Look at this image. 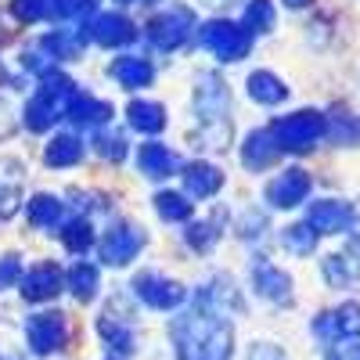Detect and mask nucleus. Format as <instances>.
<instances>
[{
  "label": "nucleus",
  "mask_w": 360,
  "mask_h": 360,
  "mask_svg": "<svg viewBox=\"0 0 360 360\" xmlns=\"http://www.w3.org/2000/svg\"><path fill=\"white\" fill-rule=\"evenodd\" d=\"M252 278H256L259 295L274 299V303H288V299H292V281H288L285 270H278L274 263H256Z\"/></svg>",
  "instance_id": "nucleus-13"
},
{
  "label": "nucleus",
  "mask_w": 360,
  "mask_h": 360,
  "mask_svg": "<svg viewBox=\"0 0 360 360\" xmlns=\"http://www.w3.org/2000/svg\"><path fill=\"white\" fill-rule=\"evenodd\" d=\"M270 25H274V8H270L266 0H252V4L245 8L242 29H245V33H266Z\"/></svg>",
  "instance_id": "nucleus-29"
},
{
  "label": "nucleus",
  "mask_w": 360,
  "mask_h": 360,
  "mask_svg": "<svg viewBox=\"0 0 360 360\" xmlns=\"http://www.w3.org/2000/svg\"><path fill=\"white\" fill-rule=\"evenodd\" d=\"M90 238H94V231H90V224H86V220H72V224H65V227H62V242H65L72 252L86 249V245H90Z\"/></svg>",
  "instance_id": "nucleus-30"
},
{
  "label": "nucleus",
  "mask_w": 360,
  "mask_h": 360,
  "mask_svg": "<svg viewBox=\"0 0 360 360\" xmlns=\"http://www.w3.org/2000/svg\"><path fill=\"white\" fill-rule=\"evenodd\" d=\"M173 349L176 360H227L234 349V332L224 317L191 310L173 321Z\"/></svg>",
  "instance_id": "nucleus-1"
},
{
  "label": "nucleus",
  "mask_w": 360,
  "mask_h": 360,
  "mask_svg": "<svg viewBox=\"0 0 360 360\" xmlns=\"http://www.w3.org/2000/svg\"><path fill=\"white\" fill-rule=\"evenodd\" d=\"M76 127H101L112 119V105L108 101H98V98H86V94H76L69 112H65Z\"/></svg>",
  "instance_id": "nucleus-15"
},
{
  "label": "nucleus",
  "mask_w": 360,
  "mask_h": 360,
  "mask_svg": "<svg viewBox=\"0 0 360 360\" xmlns=\"http://www.w3.org/2000/svg\"><path fill=\"white\" fill-rule=\"evenodd\" d=\"M134 292L155 310H173V307L184 303V288L169 278H162V274H141L134 281Z\"/></svg>",
  "instance_id": "nucleus-8"
},
{
  "label": "nucleus",
  "mask_w": 360,
  "mask_h": 360,
  "mask_svg": "<svg viewBox=\"0 0 360 360\" xmlns=\"http://www.w3.org/2000/svg\"><path fill=\"white\" fill-rule=\"evenodd\" d=\"M119 4H130V0H119Z\"/></svg>",
  "instance_id": "nucleus-41"
},
{
  "label": "nucleus",
  "mask_w": 360,
  "mask_h": 360,
  "mask_svg": "<svg viewBox=\"0 0 360 360\" xmlns=\"http://www.w3.org/2000/svg\"><path fill=\"white\" fill-rule=\"evenodd\" d=\"M79 155H83V144L72 134H62L47 144V166H72L79 162Z\"/></svg>",
  "instance_id": "nucleus-24"
},
{
  "label": "nucleus",
  "mask_w": 360,
  "mask_h": 360,
  "mask_svg": "<svg viewBox=\"0 0 360 360\" xmlns=\"http://www.w3.org/2000/svg\"><path fill=\"white\" fill-rule=\"evenodd\" d=\"M127 115H130V127L141 130V134H159L166 127V112L155 101H134L127 108Z\"/></svg>",
  "instance_id": "nucleus-20"
},
{
  "label": "nucleus",
  "mask_w": 360,
  "mask_h": 360,
  "mask_svg": "<svg viewBox=\"0 0 360 360\" xmlns=\"http://www.w3.org/2000/svg\"><path fill=\"white\" fill-rule=\"evenodd\" d=\"M349 224H353V213H349V205H342V202H317L310 209V227H317L321 234L346 231Z\"/></svg>",
  "instance_id": "nucleus-14"
},
{
  "label": "nucleus",
  "mask_w": 360,
  "mask_h": 360,
  "mask_svg": "<svg viewBox=\"0 0 360 360\" xmlns=\"http://www.w3.org/2000/svg\"><path fill=\"white\" fill-rule=\"evenodd\" d=\"M155 209H159V217L169 220V224L191 217V202H188L184 195H176V191H162V195L155 198Z\"/></svg>",
  "instance_id": "nucleus-28"
},
{
  "label": "nucleus",
  "mask_w": 360,
  "mask_h": 360,
  "mask_svg": "<svg viewBox=\"0 0 360 360\" xmlns=\"http://www.w3.org/2000/svg\"><path fill=\"white\" fill-rule=\"evenodd\" d=\"M180 162H176V155L169 152L166 144H144L141 148V169L148 173V176H169L173 169H176Z\"/></svg>",
  "instance_id": "nucleus-21"
},
{
  "label": "nucleus",
  "mask_w": 360,
  "mask_h": 360,
  "mask_svg": "<svg viewBox=\"0 0 360 360\" xmlns=\"http://www.w3.org/2000/svg\"><path fill=\"white\" fill-rule=\"evenodd\" d=\"M15 134V119H11V108L0 101V137H11Z\"/></svg>",
  "instance_id": "nucleus-38"
},
{
  "label": "nucleus",
  "mask_w": 360,
  "mask_h": 360,
  "mask_svg": "<svg viewBox=\"0 0 360 360\" xmlns=\"http://www.w3.org/2000/svg\"><path fill=\"white\" fill-rule=\"evenodd\" d=\"M25 335H29V349H33L37 356H47V353H54L58 346L65 342V317L62 314H37V317H29Z\"/></svg>",
  "instance_id": "nucleus-7"
},
{
  "label": "nucleus",
  "mask_w": 360,
  "mask_h": 360,
  "mask_svg": "<svg viewBox=\"0 0 360 360\" xmlns=\"http://www.w3.org/2000/svg\"><path fill=\"white\" fill-rule=\"evenodd\" d=\"M0 360H25V349L15 342V328L0 321Z\"/></svg>",
  "instance_id": "nucleus-33"
},
{
  "label": "nucleus",
  "mask_w": 360,
  "mask_h": 360,
  "mask_svg": "<svg viewBox=\"0 0 360 360\" xmlns=\"http://www.w3.org/2000/svg\"><path fill=\"white\" fill-rule=\"evenodd\" d=\"M314 242H317V231L307 227V224H299V227H288V231H285V245H288L292 252H310Z\"/></svg>",
  "instance_id": "nucleus-31"
},
{
  "label": "nucleus",
  "mask_w": 360,
  "mask_h": 360,
  "mask_svg": "<svg viewBox=\"0 0 360 360\" xmlns=\"http://www.w3.org/2000/svg\"><path fill=\"white\" fill-rule=\"evenodd\" d=\"M274 155H278L274 137L263 134V130L249 134V141H245V148H242V159H245L249 169H263V166H270V162H274Z\"/></svg>",
  "instance_id": "nucleus-19"
},
{
  "label": "nucleus",
  "mask_w": 360,
  "mask_h": 360,
  "mask_svg": "<svg viewBox=\"0 0 360 360\" xmlns=\"http://www.w3.org/2000/svg\"><path fill=\"white\" fill-rule=\"evenodd\" d=\"M22 285H25L22 295L29 299V303H44V299H51V295L62 292V266H58V263H37V266L25 274Z\"/></svg>",
  "instance_id": "nucleus-10"
},
{
  "label": "nucleus",
  "mask_w": 360,
  "mask_h": 360,
  "mask_svg": "<svg viewBox=\"0 0 360 360\" xmlns=\"http://www.w3.org/2000/svg\"><path fill=\"white\" fill-rule=\"evenodd\" d=\"M328 360H360V346H335V353Z\"/></svg>",
  "instance_id": "nucleus-39"
},
{
  "label": "nucleus",
  "mask_w": 360,
  "mask_h": 360,
  "mask_svg": "<svg viewBox=\"0 0 360 360\" xmlns=\"http://www.w3.org/2000/svg\"><path fill=\"white\" fill-rule=\"evenodd\" d=\"M191 11L188 8H169L162 15H155L152 22H148V40H152L159 51H169L176 44H184L188 33H191Z\"/></svg>",
  "instance_id": "nucleus-5"
},
{
  "label": "nucleus",
  "mask_w": 360,
  "mask_h": 360,
  "mask_svg": "<svg viewBox=\"0 0 360 360\" xmlns=\"http://www.w3.org/2000/svg\"><path fill=\"white\" fill-rule=\"evenodd\" d=\"M324 130V119L317 112H295L288 119H278L274 127H270L266 134L274 137L278 148H292V152H303V148H310Z\"/></svg>",
  "instance_id": "nucleus-4"
},
{
  "label": "nucleus",
  "mask_w": 360,
  "mask_h": 360,
  "mask_svg": "<svg viewBox=\"0 0 360 360\" xmlns=\"http://www.w3.org/2000/svg\"><path fill=\"white\" fill-rule=\"evenodd\" d=\"M22 195V166L15 159H0V217H11Z\"/></svg>",
  "instance_id": "nucleus-16"
},
{
  "label": "nucleus",
  "mask_w": 360,
  "mask_h": 360,
  "mask_svg": "<svg viewBox=\"0 0 360 360\" xmlns=\"http://www.w3.org/2000/svg\"><path fill=\"white\" fill-rule=\"evenodd\" d=\"M249 44H252V37L234 22H205L202 25V47L209 54H217L220 62H238V58H245Z\"/></svg>",
  "instance_id": "nucleus-3"
},
{
  "label": "nucleus",
  "mask_w": 360,
  "mask_h": 360,
  "mask_svg": "<svg viewBox=\"0 0 360 360\" xmlns=\"http://www.w3.org/2000/svg\"><path fill=\"white\" fill-rule=\"evenodd\" d=\"M249 360H285V353L278 346H270V342H259V346H252Z\"/></svg>",
  "instance_id": "nucleus-37"
},
{
  "label": "nucleus",
  "mask_w": 360,
  "mask_h": 360,
  "mask_svg": "<svg viewBox=\"0 0 360 360\" xmlns=\"http://www.w3.org/2000/svg\"><path fill=\"white\" fill-rule=\"evenodd\" d=\"M220 184H224V176H220V169H217V166L191 162V166L184 169V188H188V195H195V198L217 195V191H220Z\"/></svg>",
  "instance_id": "nucleus-18"
},
{
  "label": "nucleus",
  "mask_w": 360,
  "mask_h": 360,
  "mask_svg": "<svg viewBox=\"0 0 360 360\" xmlns=\"http://www.w3.org/2000/svg\"><path fill=\"white\" fill-rule=\"evenodd\" d=\"M69 285H72L76 299H94V295H98V266L76 263V266L69 270Z\"/></svg>",
  "instance_id": "nucleus-27"
},
{
  "label": "nucleus",
  "mask_w": 360,
  "mask_h": 360,
  "mask_svg": "<svg viewBox=\"0 0 360 360\" xmlns=\"http://www.w3.org/2000/svg\"><path fill=\"white\" fill-rule=\"evenodd\" d=\"M83 37L94 44H105V47H115V44H130L137 33H134L130 18H123V15H98L94 22H86Z\"/></svg>",
  "instance_id": "nucleus-11"
},
{
  "label": "nucleus",
  "mask_w": 360,
  "mask_h": 360,
  "mask_svg": "<svg viewBox=\"0 0 360 360\" xmlns=\"http://www.w3.org/2000/svg\"><path fill=\"white\" fill-rule=\"evenodd\" d=\"M29 220H33L37 227H54V224H62V202L51 198V195H37L33 202H29Z\"/></svg>",
  "instance_id": "nucleus-25"
},
{
  "label": "nucleus",
  "mask_w": 360,
  "mask_h": 360,
  "mask_svg": "<svg viewBox=\"0 0 360 360\" xmlns=\"http://www.w3.org/2000/svg\"><path fill=\"white\" fill-rule=\"evenodd\" d=\"M83 33H72V29H62V33L44 37V51H51V58H76L83 47Z\"/></svg>",
  "instance_id": "nucleus-26"
},
{
  "label": "nucleus",
  "mask_w": 360,
  "mask_h": 360,
  "mask_svg": "<svg viewBox=\"0 0 360 360\" xmlns=\"http://www.w3.org/2000/svg\"><path fill=\"white\" fill-rule=\"evenodd\" d=\"M307 191H310V176H307L303 169H288V173H281V176L270 180L266 198L285 209V205H299V202L307 198Z\"/></svg>",
  "instance_id": "nucleus-12"
},
{
  "label": "nucleus",
  "mask_w": 360,
  "mask_h": 360,
  "mask_svg": "<svg viewBox=\"0 0 360 360\" xmlns=\"http://www.w3.org/2000/svg\"><path fill=\"white\" fill-rule=\"evenodd\" d=\"M144 249V231L134 227V224H119L105 234V242H101V259L112 263V266H123L130 263L137 252Z\"/></svg>",
  "instance_id": "nucleus-6"
},
{
  "label": "nucleus",
  "mask_w": 360,
  "mask_h": 360,
  "mask_svg": "<svg viewBox=\"0 0 360 360\" xmlns=\"http://www.w3.org/2000/svg\"><path fill=\"white\" fill-rule=\"evenodd\" d=\"M249 94L256 101H263V105H278V101H285L288 90L281 86V79H274L270 72H252L249 76Z\"/></svg>",
  "instance_id": "nucleus-23"
},
{
  "label": "nucleus",
  "mask_w": 360,
  "mask_h": 360,
  "mask_svg": "<svg viewBox=\"0 0 360 360\" xmlns=\"http://www.w3.org/2000/svg\"><path fill=\"white\" fill-rule=\"evenodd\" d=\"M188 242L202 252V249H209V245H213L217 242V231H213V224H195L191 231H188Z\"/></svg>",
  "instance_id": "nucleus-35"
},
{
  "label": "nucleus",
  "mask_w": 360,
  "mask_h": 360,
  "mask_svg": "<svg viewBox=\"0 0 360 360\" xmlns=\"http://www.w3.org/2000/svg\"><path fill=\"white\" fill-rule=\"evenodd\" d=\"M98 11V0H58V18H83Z\"/></svg>",
  "instance_id": "nucleus-34"
},
{
  "label": "nucleus",
  "mask_w": 360,
  "mask_h": 360,
  "mask_svg": "<svg viewBox=\"0 0 360 360\" xmlns=\"http://www.w3.org/2000/svg\"><path fill=\"white\" fill-rule=\"evenodd\" d=\"M227 101H231V94H227L224 79H220V76H202V83H198V112H202L205 130L213 127V123L227 127V123H224V115H227Z\"/></svg>",
  "instance_id": "nucleus-9"
},
{
  "label": "nucleus",
  "mask_w": 360,
  "mask_h": 360,
  "mask_svg": "<svg viewBox=\"0 0 360 360\" xmlns=\"http://www.w3.org/2000/svg\"><path fill=\"white\" fill-rule=\"evenodd\" d=\"M18 278V256H4L0 259V288H8Z\"/></svg>",
  "instance_id": "nucleus-36"
},
{
  "label": "nucleus",
  "mask_w": 360,
  "mask_h": 360,
  "mask_svg": "<svg viewBox=\"0 0 360 360\" xmlns=\"http://www.w3.org/2000/svg\"><path fill=\"white\" fill-rule=\"evenodd\" d=\"M112 76L119 79V86H127V90H141V86L152 83V65H148L144 58L127 54V58H115V62H112Z\"/></svg>",
  "instance_id": "nucleus-17"
},
{
  "label": "nucleus",
  "mask_w": 360,
  "mask_h": 360,
  "mask_svg": "<svg viewBox=\"0 0 360 360\" xmlns=\"http://www.w3.org/2000/svg\"><path fill=\"white\" fill-rule=\"evenodd\" d=\"M98 332H101V339H105L115 353H134V332H130L127 321H115L112 314H101Z\"/></svg>",
  "instance_id": "nucleus-22"
},
{
  "label": "nucleus",
  "mask_w": 360,
  "mask_h": 360,
  "mask_svg": "<svg viewBox=\"0 0 360 360\" xmlns=\"http://www.w3.org/2000/svg\"><path fill=\"white\" fill-rule=\"evenodd\" d=\"M72 98H76V83L62 72H47L44 83L37 86L33 101L25 105V127L29 130H47L54 119H62L69 112Z\"/></svg>",
  "instance_id": "nucleus-2"
},
{
  "label": "nucleus",
  "mask_w": 360,
  "mask_h": 360,
  "mask_svg": "<svg viewBox=\"0 0 360 360\" xmlns=\"http://www.w3.org/2000/svg\"><path fill=\"white\" fill-rule=\"evenodd\" d=\"M94 152L105 155V159H123L127 155V141L119 134H101V137H94Z\"/></svg>",
  "instance_id": "nucleus-32"
},
{
  "label": "nucleus",
  "mask_w": 360,
  "mask_h": 360,
  "mask_svg": "<svg viewBox=\"0 0 360 360\" xmlns=\"http://www.w3.org/2000/svg\"><path fill=\"white\" fill-rule=\"evenodd\" d=\"M288 4H292V8H299V4H307V0H288Z\"/></svg>",
  "instance_id": "nucleus-40"
}]
</instances>
